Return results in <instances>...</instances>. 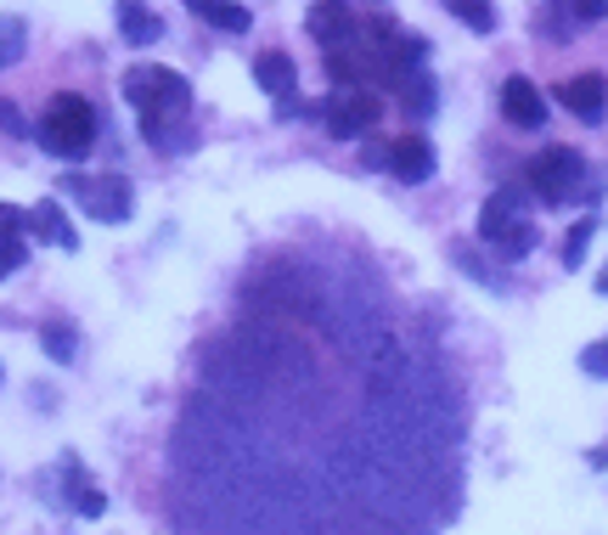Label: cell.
Wrapping results in <instances>:
<instances>
[{
  "instance_id": "cell-1",
  "label": "cell",
  "mask_w": 608,
  "mask_h": 535,
  "mask_svg": "<svg viewBox=\"0 0 608 535\" xmlns=\"http://www.w3.org/2000/svg\"><path fill=\"white\" fill-rule=\"evenodd\" d=\"M124 97L141 113V136L158 147H181V125L192 113V85L176 68H158V62H136L124 73Z\"/></svg>"
},
{
  "instance_id": "cell-2",
  "label": "cell",
  "mask_w": 608,
  "mask_h": 535,
  "mask_svg": "<svg viewBox=\"0 0 608 535\" xmlns=\"http://www.w3.org/2000/svg\"><path fill=\"white\" fill-rule=\"evenodd\" d=\"M91 141H97V108L84 102L79 91L51 97V113H46V125H40V147H46L51 158L79 164L84 152H91Z\"/></svg>"
},
{
  "instance_id": "cell-3",
  "label": "cell",
  "mask_w": 608,
  "mask_h": 535,
  "mask_svg": "<svg viewBox=\"0 0 608 535\" xmlns=\"http://www.w3.org/2000/svg\"><path fill=\"white\" fill-rule=\"evenodd\" d=\"M525 181H530V192H536L541 204L558 209V204H569V198H586L591 175H586V158H580L575 147H547V152L530 158Z\"/></svg>"
},
{
  "instance_id": "cell-4",
  "label": "cell",
  "mask_w": 608,
  "mask_h": 535,
  "mask_svg": "<svg viewBox=\"0 0 608 535\" xmlns=\"http://www.w3.org/2000/svg\"><path fill=\"white\" fill-rule=\"evenodd\" d=\"M479 237L501 254V259H525L541 237H536V226L525 220V192H496V198H485V209H479Z\"/></svg>"
},
{
  "instance_id": "cell-5",
  "label": "cell",
  "mask_w": 608,
  "mask_h": 535,
  "mask_svg": "<svg viewBox=\"0 0 608 535\" xmlns=\"http://www.w3.org/2000/svg\"><path fill=\"white\" fill-rule=\"evenodd\" d=\"M68 198H79V209L91 220H108V226H124L136 215V187L124 175H68L62 181Z\"/></svg>"
},
{
  "instance_id": "cell-6",
  "label": "cell",
  "mask_w": 608,
  "mask_h": 535,
  "mask_svg": "<svg viewBox=\"0 0 608 535\" xmlns=\"http://www.w3.org/2000/svg\"><path fill=\"white\" fill-rule=\"evenodd\" d=\"M321 119H327V130H332L338 141H361V136H372V125L383 119V102L372 97V85H361V91H338V97H327Z\"/></svg>"
},
{
  "instance_id": "cell-7",
  "label": "cell",
  "mask_w": 608,
  "mask_h": 535,
  "mask_svg": "<svg viewBox=\"0 0 608 535\" xmlns=\"http://www.w3.org/2000/svg\"><path fill=\"white\" fill-rule=\"evenodd\" d=\"M305 29H310V40H321L327 51H338V46H356V40H361V29H356V12H350V0H316V7H310V18H305Z\"/></svg>"
},
{
  "instance_id": "cell-8",
  "label": "cell",
  "mask_w": 608,
  "mask_h": 535,
  "mask_svg": "<svg viewBox=\"0 0 608 535\" xmlns=\"http://www.w3.org/2000/svg\"><path fill=\"white\" fill-rule=\"evenodd\" d=\"M558 102L580 119V125H597L602 113H608V79L591 68V73H575V79H564L558 85Z\"/></svg>"
},
{
  "instance_id": "cell-9",
  "label": "cell",
  "mask_w": 608,
  "mask_h": 535,
  "mask_svg": "<svg viewBox=\"0 0 608 535\" xmlns=\"http://www.w3.org/2000/svg\"><path fill=\"white\" fill-rule=\"evenodd\" d=\"M501 113H507V125H518V130H541V125H547V97L536 91V79L512 73V79L501 85Z\"/></svg>"
},
{
  "instance_id": "cell-10",
  "label": "cell",
  "mask_w": 608,
  "mask_h": 535,
  "mask_svg": "<svg viewBox=\"0 0 608 535\" xmlns=\"http://www.w3.org/2000/svg\"><path fill=\"white\" fill-rule=\"evenodd\" d=\"M389 169L400 175L406 187H422L428 175H433V147L422 136H395L389 141Z\"/></svg>"
},
{
  "instance_id": "cell-11",
  "label": "cell",
  "mask_w": 608,
  "mask_h": 535,
  "mask_svg": "<svg viewBox=\"0 0 608 535\" xmlns=\"http://www.w3.org/2000/svg\"><path fill=\"white\" fill-rule=\"evenodd\" d=\"M253 79H259V91L266 97H293V85H299V68H293V57H282V51H259L253 57Z\"/></svg>"
},
{
  "instance_id": "cell-12",
  "label": "cell",
  "mask_w": 608,
  "mask_h": 535,
  "mask_svg": "<svg viewBox=\"0 0 608 535\" xmlns=\"http://www.w3.org/2000/svg\"><path fill=\"white\" fill-rule=\"evenodd\" d=\"M29 231H34L40 242L79 248V237H73V226H68V215H62V204H57V198H46V204H34V209H29Z\"/></svg>"
},
{
  "instance_id": "cell-13",
  "label": "cell",
  "mask_w": 608,
  "mask_h": 535,
  "mask_svg": "<svg viewBox=\"0 0 608 535\" xmlns=\"http://www.w3.org/2000/svg\"><path fill=\"white\" fill-rule=\"evenodd\" d=\"M119 34H124V46H152L158 34H163V23H158V12H147L141 0H119Z\"/></svg>"
},
{
  "instance_id": "cell-14",
  "label": "cell",
  "mask_w": 608,
  "mask_h": 535,
  "mask_svg": "<svg viewBox=\"0 0 608 535\" xmlns=\"http://www.w3.org/2000/svg\"><path fill=\"white\" fill-rule=\"evenodd\" d=\"M187 7L220 34H248V23H253V12L237 7V0H187Z\"/></svg>"
},
{
  "instance_id": "cell-15",
  "label": "cell",
  "mask_w": 608,
  "mask_h": 535,
  "mask_svg": "<svg viewBox=\"0 0 608 535\" xmlns=\"http://www.w3.org/2000/svg\"><path fill=\"white\" fill-rule=\"evenodd\" d=\"M400 97H406V113H411V119H428V113H433V79H428L422 68L406 73V79H400Z\"/></svg>"
},
{
  "instance_id": "cell-16",
  "label": "cell",
  "mask_w": 608,
  "mask_h": 535,
  "mask_svg": "<svg viewBox=\"0 0 608 535\" xmlns=\"http://www.w3.org/2000/svg\"><path fill=\"white\" fill-rule=\"evenodd\" d=\"M68 479H73V507H79L84 518H102V513H108V496H102L97 485H84L79 463H68Z\"/></svg>"
},
{
  "instance_id": "cell-17",
  "label": "cell",
  "mask_w": 608,
  "mask_h": 535,
  "mask_svg": "<svg viewBox=\"0 0 608 535\" xmlns=\"http://www.w3.org/2000/svg\"><path fill=\"white\" fill-rule=\"evenodd\" d=\"M29 46V23L23 18H0V68H12Z\"/></svg>"
},
{
  "instance_id": "cell-18",
  "label": "cell",
  "mask_w": 608,
  "mask_h": 535,
  "mask_svg": "<svg viewBox=\"0 0 608 535\" xmlns=\"http://www.w3.org/2000/svg\"><path fill=\"white\" fill-rule=\"evenodd\" d=\"M451 12H457V23H468L474 34H490V29H496L490 0H451Z\"/></svg>"
},
{
  "instance_id": "cell-19",
  "label": "cell",
  "mask_w": 608,
  "mask_h": 535,
  "mask_svg": "<svg viewBox=\"0 0 608 535\" xmlns=\"http://www.w3.org/2000/svg\"><path fill=\"white\" fill-rule=\"evenodd\" d=\"M591 231H597V220H580V226L569 231V242H564V265H569V271H580V265H586V248H591Z\"/></svg>"
},
{
  "instance_id": "cell-20",
  "label": "cell",
  "mask_w": 608,
  "mask_h": 535,
  "mask_svg": "<svg viewBox=\"0 0 608 535\" xmlns=\"http://www.w3.org/2000/svg\"><path fill=\"white\" fill-rule=\"evenodd\" d=\"M40 344H46L51 361H73V349H79V344H73V333H68V327H57V321L40 333Z\"/></svg>"
},
{
  "instance_id": "cell-21",
  "label": "cell",
  "mask_w": 608,
  "mask_h": 535,
  "mask_svg": "<svg viewBox=\"0 0 608 535\" xmlns=\"http://www.w3.org/2000/svg\"><path fill=\"white\" fill-rule=\"evenodd\" d=\"M23 259H29L23 237H12V231H0V277H12V271H18Z\"/></svg>"
},
{
  "instance_id": "cell-22",
  "label": "cell",
  "mask_w": 608,
  "mask_h": 535,
  "mask_svg": "<svg viewBox=\"0 0 608 535\" xmlns=\"http://www.w3.org/2000/svg\"><path fill=\"white\" fill-rule=\"evenodd\" d=\"M580 367H586L591 378H608V338H602V344H591V349L580 355Z\"/></svg>"
},
{
  "instance_id": "cell-23",
  "label": "cell",
  "mask_w": 608,
  "mask_h": 535,
  "mask_svg": "<svg viewBox=\"0 0 608 535\" xmlns=\"http://www.w3.org/2000/svg\"><path fill=\"white\" fill-rule=\"evenodd\" d=\"M575 7V18L580 23H597V18H608V0H569Z\"/></svg>"
},
{
  "instance_id": "cell-24",
  "label": "cell",
  "mask_w": 608,
  "mask_h": 535,
  "mask_svg": "<svg viewBox=\"0 0 608 535\" xmlns=\"http://www.w3.org/2000/svg\"><path fill=\"white\" fill-rule=\"evenodd\" d=\"M0 130H7V136H29V125H23V113L12 102H0Z\"/></svg>"
},
{
  "instance_id": "cell-25",
  "label": "cell",
  "mask_w": 608,
  "mask_h": 535,
  "mask_svg": "<svg viewBox=\"0 0 608 535\" xmlns=\"http://www.w3.org/2000/svg\"><path fill=\"white\" fill-rule=\"evenodd\" d=\"M23 226H29V215H23V209H7V204H0V231H12V237H18Z\"/></svg>"
},
{
  "instance_id": "cell-26",
  "label": "cell",
  "mask_w": 608,
  "mask_h": 535,
  "mask_svg": "<svg viewBox=\"0 0 608 535\" xmlns=\"http://www.w3.org/2000/svg\"><path fill=\"white\" fill-rule=\"evenodd\" d=\"M597 294L608 299V265H602V271H597Z\"/></svg>"
}]
</instances>
